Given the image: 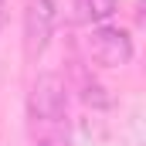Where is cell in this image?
<instances>
[{
    "label": "cell",
    "instance_id": "6da1fadb",
    "mask_svg": "<svg viewBox=\"0 0 146 146\" xmlns=\"http://www.w3.org/2000/svg\"><path fill=\"white\" fill-rule=\"evenodd\" d=\"M27 133L34 146H75L68 119V85L54 72L34 78L27 92Z\"/></svg>",
    "mask_w": 146,
    "mask_h": 146
},
{
    "label": "cell",
    "instance_id": "7a4b0ae2",
    "mask_svg": "<svg viewBox=\"0 0 146 146\" xmlns=\"http://www.w3.org/2000/svg\"><path fill=\"white\" fill-rule=\"evenodd\" d=\"M85 48H88L92 61L102 65V68H122V65H129L133 54H136L129 31H122V27H109V24L92 27V34H88V41H85Z\"/></svg>",
    "mask_w": 146,
    "mask_h": 146
},
{
    "label": "cell",
    "instance_id": "3957f363",
    "mask_svg": "<svg viewBox=\"0 0 146 146\" xmlns=\"http://www.w3.org/2000/svg\"><path fill=\"white\" fill-rule=\"evenodd\" d=\"M54 21H58V3L54 0H31L27 14H24V54L27 61H37L48 48V41L54 34Z\"/></svg>",
    "mask_w": 146,
    "mask_h": 146
},
{
    "label": "cell",
    "instance_id": "277c9868",
    "mask_svg": "<svg viewBox=\"0 0 146 146\" xmlns=\"http://www.w3.org/2000/svg\"><path fill=\"white\" fill-rule=\"evenodd\" d=\"M119 0H75V17L82 24H106L115 14Z\"/></svg>",
    "mask_w": 146,
    "mask_h": 146
},
{
    "label": "cell",
    "instance_id": "5b68a950",
    "mask_svg": "<svg viewBox=\"0 0 146 146\" xmlns=\"http://www.w3.org/2000/svg\"><path fill=\"white\" fill-rule=\"evenodd\" d=\"M3 10H7V0H0V27H3Z\"/></svg>",
    "mask_w": 146,
    "mask_h": 146
}]
</instances>
